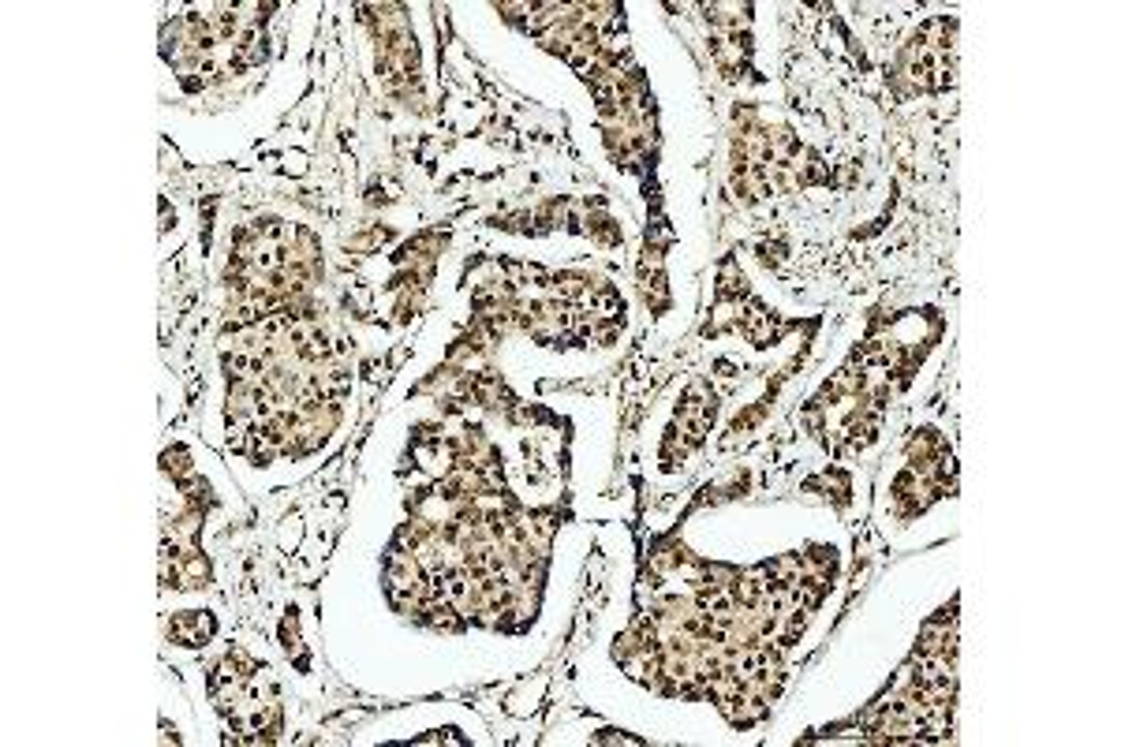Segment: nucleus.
Wrapping results in <instances>:
<instances>
[{
	"label": "nucleus",
	"instance_id": "f257e3e1",
	"mask_svg": "<svg viewBox=\"0 0 1121 747\" xmlns=\"http://www.w3.org/2000/svg\"><path fill=\"white\" fill-rule=\"evenodd\" d=\"M169 635L180 647H202L213 635V617L210 613H195V609H191V613H180V617L169 624Z\"/></svg>",
	"mask_w": 1121,
	"mask_h": 747
}]
</instances>
